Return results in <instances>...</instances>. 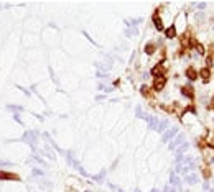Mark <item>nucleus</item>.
I'll use <instances>...</instances> for the list:
<instances>
[{
    "label": "nucleus",
    "instance_id": "1",
    "mask_svg": "<svg viewBox=\"0 0 214 192\" xmlns=\"http://www.w3.org/2000/svg\"><path fill=\"white\" fill-rule=\"evenodd\" d=\"M165 84H167V79H165L163 76H160V77H156V79L153 80V89L155 90H163Z\"/></svg>",
    "mask_w": 214,
    "mask_h": 192
},
{
    "label": "nucleus",
    "instance_id": "2",
    "mask_svg": "<svg viewBox=\"0 0 214 192\" xmlns=\"http://www.w3.org/2000/svg\"><path fill=\"white\" fill-rule=\"evenodd\" d=\"M0 179H5V181H18V176L17 174H10V172H3L0 171Z\"/></svg>",
    "mask_w": 214,
    "mask_h": 192
},
{
    "label": "nucleus",
    "instance_id": "3",
    "mask_svg": "<svg viewBox=\"0 0 214 192\" xmlns=\"http://www.w3.org/2000/svg\"><path fill=\"white\" fill-rule=\"evenodd\" d=\"M199 77H203L204 82L209 80V77H211V71H209V67H203V69H201V71H199Z\"/></svg>",
    "mask_w": 214,
    "mask_h": 192
},
{
    "label": "nucleus",
    "instance_id": "4",
    "mask_svg": "<svg viewBox=\"0 0 214 192\" xmlns=\"http://www.w3.org/2000/svg\"><path fill=\"white\" fill-rule=\"evenodd\" d=\"M186 76L191 80L198 79V72H196V69H194V67H188V69H186Z\"/></svg>",
    "mask_w": 214,
    "mask_h": 192
},
{
    "label": "nucleus",
    "instance_id": "5",
    "mask_svg": "<svg viewBox=\"0 0 214 192\" xmlns=\"http://www.w3.org/2000/svg\"><path fill=\"white\" fill-rule=\"evenodd\" d=\"M181 92H183V95H186V97H189V99H193V97H194V94H193V87H189V86L183 87V89H181Z\"/></svg>",
    "mask_w": 214,
    "mask_h": 192
},
{
    "label": "nucleus",
    "instance_id": "6",
    "mask_svg": "<svg viewBox=\"0 0 214 192\" xmlns=\"http://www.w3.org/2000/svg\"><path fill=\"white\" fill-rule=\"evenodd\" d=\"M153 23H155V28H156L158 31H161V30H163V23H161V20L156 17V15H153Z\"/></svg>",
    "mask_w": 214,
    "mask_h": 192
},
{
    "label": "nucleus",
    "instance_id": "7",
    "mask_svg": "<svg viewBox=\"0 0 214 192\" xmlns=\"http://www.w3.org/2000/svg\"><path fill=\"white\" fill-rule=\"evenodd\" d=\"M165 35H167V38H175L176 36V30H175V27H170L165 30Z\"/></svg>",
    "mask_w": 214,
    "mask_h": 192
},
{
    "label": "nucleus",
    "instance_id": "8",
    "mask_svg": "<svg viewBox=\"0 0 214 192\" xmlns=\"http://www.w3.org/2000/svg\"><path fill=\"white\" fill-rule=\"evenodd\" d=\"M152 74L158 76V77H160V76H163V67H161V66H155L153 69H152Z\"/></svg>",
    "mask_w": 214,
    "mask_h": 192
},
{
    "label": "nucleus",
    "instance_id": "9",
    "mask_svg": "<svg viewBox=\"0 0 214 192\" xmlns=\"http://www.w3.org/2000/svg\"><path fill=\"white\" fill-rule=\"evenodd\" d=\"M145 51H147V54H152L155 51V46H153V45H148V46L145 48Z\"/></svg>",
    "mask_w": 214,
    "mask_h": 192
},
{
    "label": "nucleus",
    "instance_id": "10",
    "mask_svg": "<svg viewBox=\"0 0 214 192\" xmlns=\"http://www.w3.org/2000/svg\"><path fill=\"white\" fill-rule=\"evenodd\" d=\"M140 90H142V94H143V95H150V92H148L150 89H148L147 86H142V89H140Z\"/></svg>",
    "mask_w": 214,
    "mask_h": 192
},
{
    "label": "nucleus",
    "instance_id": "11",
    "mask_svg": "<svg viewBox=\"0 0 214 192\" xmlns=\"http://www.w3.org/2000/svg\"><path fill=\"white\" fill-rule=\"evenodd\" d=\"M209 176H211V172H209V169L206 167V169H204V177H209Z\"/></svg>",
    "mask_w": 214,
    "mask_h": 192
},
{
    "label": "nucleus",
    "instance_id": "12",
    "mask_svg": "<svg viewBox=\"0 0 214 192\" xmlns=\"http://www.w3.org/2000/svg\"><path fill=\"white\" fill-rule=\"evenodd\" d=\"M211 64H213V58H211V56H207V66H211Z\"/></svg>",
    "mask_w": 214,
    "mask_h": 192
},
{
    "label": "nucleus",
    "instance_id": "13",
    "mask_svg": "<svg viewBox=\"0 0 214 192\" xmlns=\"http://www.w3.org/2000/svg\"><path fill=\"white\" fill-rule=\"evenodd\" d=\"M213 105H214V97H213Z\"/></svg>",
    "mask_w": 214,
    "mask_h": 192
}]
</instances>
